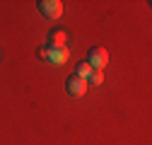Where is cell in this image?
<instances>
[{"mask_svg":"<svg viewBox=\"0 0 152 145\" xmlns=\"http://www.w3.org/2000/svg\"><path fill=\"white\" fill-rule=\"evenodd\" d=\"M87 63L92 70H104L106 63H109V51L102 48V46H92L89 53H87Z\"/></svg>","mask_w":152,"mask_h":145,"instance_id":"1","label":"cell"},{"mask_svg":"<svg viewBox=\"0 0 152 145\" xmlns=\"http://www.w3.org/2000/svg\"><path fill=\"white\" fill-rule=\"evenodd\" d=\"M87 87H89V82H87V80H82V78H77L75 72L65 80V89H68V94H70L72 99L85 97V94H87Z\"/></svg>","mask_w":152,"mask_h":145,"instance_id":"2","label":"cell"},{"mask_svg":"<svg viewBox=\"0 0 152 145\" xmlns=\"http://www.w3.org/2000/svg\"><path fill=\"white\" fill-rule=\"evenodd\" d=\"M36 7H39V12L46 17V20H58V17L63 15V3L61 0H39Z\"/></svg>","mask_w":152,"mask_h":145,"instance_id":"3","label":"cell"},{"mask_svg":"<svg viewBox=\"0 0 152 145\" xmlns=\"http://www.w3.org/2000/svg\"><path fill=\"white\" fill-rule=\"evenodd\" d=\"M68 58H70L68 46H61V48H51V46H46V56H44L46 63H51V65H63V63H68Z\"/></svg>","mask_w":152,"mask_h":145,"instance_id":"4","label":"cell"},{"mask_svg":"<svg viewBox=\"0 0 152 145\" xmlns=\"http://www.w3.org/2000/svg\"><path fill=\"white\" fill-rule=\"evenodd\" d=\"M65 41H68V34L63 31V29H51L48 31V41H46V46H51V48H61V46H65Z\"/></svg>","mask_w":152,"mask_h":145,"instance_id":"5","label":"cell"},{"mask_svg":"<svg viewBox=\"0 0 152 145\" xmlns=\"http://www.w3.org/2000/svg\"><path fill=\"white\" fill-rule=\"evenodd\" d=\"M75 75L82 78V80H89V75H92L89 63H87V61H80V63H77V68H75Z\"/></svg>","mask_w":152,"mask_h":145,"instance_id":"6","label":"cell"},{"mask_svg":"<svg viewBox=\"0 0 152 145\" xmlns=\"http://www.w3.org/2000/svg\"><path fill=\"white\" fill-rule=\"evenodd\" d=\"M87 82H92V85H102V82H104V72H102V70H92V75H89Z\"/></svg>","mask_w":152,"mask_h":145,"instance_id":"7","label":"cell"}]
</instances>
